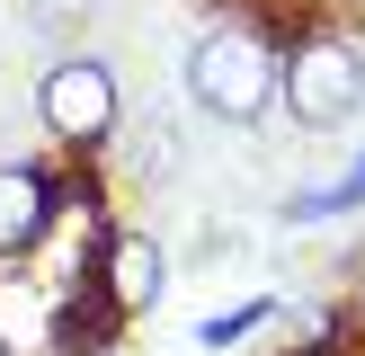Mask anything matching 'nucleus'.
<instances>
[{"mask_svg": "<svg viewBox=\"0 0 365 356\" xmlns=\"http://www.w3.org/2000/svg\"><path fill=\"white\" fill-rule=\"evenodd\" d=\"M277 63H285V27H267L259 9H223L178 53V98L214 134H259L277 116Z\"/></svg>", "mask_w": 365, "mask_h": 356, "instance_id": "f257e3e1", "label": "nucleus"}, {"mask_svg": "<svg viewBox=\"0 0 365 356\" xmlns=\"http://www.w3.org/2000/svg\"><path fill=\"white\" fill-rule=\"evenodd\" d=\"M277 107L294 134L330 142L365 125V36L339 18H303L285 27V63H277Z\"/></svg>", "mask_w": 365, "mask_h": 356, "instance_id": "f03ea898", "label": "nucleus"}, {"mask_svg": "<svg viewBox=\"0 0 365 356\" xmlns=\"http://www.w3.org/2000/svg\"><path fill=\"white\" fill-rule=\"evenodd\" d=\"M125 125V80L107 53H53L45 71H36V134L53 142L63 160H107V142H116Z\"/></svg>", "mask_w": 365, "mask_h": 356, "instance_id": "7ed1b4c3", "label": "nucleus"}, {"mask_svg": "<svg viewBox=\"0 0 365 356\" xmlns=\"http://www.w3.org/2000/svg\"><path fill=\"white\" fill-rule=\"evenodd\" d=\"M89 285H98V303L125 320L160 312V294H170V249H160V231H98V258H89Z\"/></svg>", "mask_w": 365, "mask_h": 356, "instance_id": "20e7f679", "label": "nucleus"}, {"mask_svg": "<svg viewBox=\"0 0 365 356\" xmlns=\"http://www.w3.org/2000/svg\"><path fill=\"white\" fill-rule=\"evenodd\" d=\"M63 205H71V178L53 160H0V267L45 249V231L63 223Z\"/></svg>", "mask_w": 365, "mask_h": 356, "instance_id": "39448f33", "label": "nucleus"}, {"mask_svg": "<svg viewBox=\"0 0 365 356\" xmlns=\"http://www.w3.org/2000/svg\"><path fill=\"white\" fill-rule=\"evenodd\" d=\"M116 169H125V187H143V196H160L178 178V160H187V116L178 107H125V125H116Z\"/></svg>", "mask_w": 365, "mask_h": 356, "instance_id": "423d86ee", "label": "nucleus"}, {"mask_svg": "<svg viewBox=\"0 0 365 356\" xmlns=\"http://www.w3.org/2000/svg\"><path fill=\"white\" fill-rule=\"evenodd\" d=\"M356 214H365V142L348 152L339 178H312V187L277 196V231H321V223H356Z\"/></svg>", "mask_w": 365, "mask_h": 356, "instance_id": "0eeeda50", "label": "nucleus"}, {"mask_svg": "<svg viewBox=\"0 0 365 356\" xmlns=\"http://www.w3.org/2000/svg\"><path fill=\"white\" fill-rule=\"evenodd\" d=\"M277 312H285V294H241V303H223V312H196L187 347H196V356H232V347H250Z\"/></svg>", "mask_w": 365, "mask_h": 356, "instance_id": "6e6552de", "label": "nucleus"}, {"mask_svg": "<svg viewBox=\"0 0 365 356\" xmlns=\"http://www.w3.org/2000/svg\"><path fill=\"white\" fill-rule=\"evenodd\" d=\"M98 9L107 0H18V18H27L45 45H81V36L98 27Z\"/></svg>", "mask_w": 365, "mask_h": 356, "instance_id": "1a4fd4ad", "label": "nucleus"}, {"mask_svg": "<svg viewBox=\"0 0 365 356\" xmlns=\"http://www.w3.org/2000/svg\"><path fill=\"white\" fill-rule=\"evenodd\" d=\"M241 249H250V231H241V223H196L187 267H241Z\"/></svg>", "mask_w": 365, "mask_h": 356, "instance_id": "9d476101", "label": "nucleus"}, {"mask_svg": "<svg viewBox=\"0 0 365 356\" xmlns=\"http://www.w3.org/2000/svg\"><path fill=\"white\" fill-rule=\"evenodd\" d=\"M348 0H277V27H303V18H339Z\"/></svg>", "mask_w": 365, "mask_h": 356, "instance_id": "9b49d317", "label": "nucleus"}, {"mask_svg": "<svg viewBox=\"0 0 365 356\" xmlns=\"http://www.w3.org/2000/svg\"><path fill=\"white\" fill-rule=\"evenodd\" d=\"M71 356H125V347H116V338H98V347H71Z\"/></svg>", "mask_w": 365, "mask_h": 356, "instance_id": "f8f14e48", "label": "nucleus"}, {"mask_svg": "<svg viewBox=\"0 0 365 356\" xmlns=\"http://www.w3.org/2000/svg\"><path fill=\"white\" fill-rule=\"evenodd\" d=\"M356 330H365V258H356Z\"/></svg>", "mask_w": 365, "mask_h": 356, "instance_id": "ddd939ff", "label": "nucleus"}]
</instances>
